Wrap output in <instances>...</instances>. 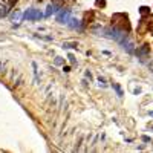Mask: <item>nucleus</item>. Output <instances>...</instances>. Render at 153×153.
Returning a JSON list of instances; mask_svg holds the SVG:
<instances>
[{
    "label": "nucleus",
    "mask_w": 153,
    "mask_h": 153,
    "mask_svg": "<svg viewBox=\"0 0 153 153\" xmlns=\"http://www.w3.org/2000/svg\"><path fill=\"white\" fill-rule=\"evenodd\" d=\"M23 18L29 20V22H35V20H41L43 18V12H40L38 9H34V8H29L23 12Z\"/></svg>",
    "instance_id": "obj_1"
},
{
    "label": "nucleus",
    "mask_w": 153,
    "mask_h": 153,
    "mask_svg": "<svg viewBox=\"0 0 153 153\" xmlns=\"http://www.w3.org/2000/svg\"><path fill=\"white\" fill-rule=\"evenodd\" d=\"M71 18V11L69 9H61L60 12H57V22L58 23H67Z\"/></svg>",
    "instance_id": "obj_2"
},
{
    "label": "nucleus",
    "mask_w": 153,
    "mask_h": 153,
    "mask_svg": "<svg viewBox=\"0 0 153 153\" xmlns=\"http://www.w3.org/2000/svg\"><path fill=\"white\" fill-rule=\"evenodd\" d=\"M11 20L14 22V24L20 23V22L23 20V12L20 11V9H15V11H12V14H11Z\"/></svg>",
    "instance_id": "obj_3"
},
{
    "label": "nucleus",
    "mask_w": 153,
    "mask_h": 153,
    "mask_svg": "<svg viewBox=\"0 0 153 153\" xmlns=\"http://www.w3.org/2000/svg\"><path fill=\"white\" fill-rule=\"evenodd\" d=\"M58 8H61V6H57V5H49L48 8H46V12H44V15L46 17H49V15H52V14H57L58 12Z\"/></svg>",
    "instance_id": "obj_4"
},
{
    "label": "nucleus",
    "mask_w": 153,
    "mask_h": 153,
    "mask_svg": "<svg viewBox=\"0 0 153 153\" xmlns=\"http://www.w3.org/2000/svg\"><path fill=\"white\" fill-rule=\"evenodd\" d=\"M67 24H69L71 28H73V29H81V22H80L78 18H69Z\"/></svg>",
    "instance_id": "obj_5"
},
{
    "label": "nucleus",
    "mask_w": 153,
    "mask_h": 153,
    "mask_svg": "<svg viewBox=\"0 0 153 153\" xmlns=\"http://www.w3.org/2000/svg\"><path fill=\"white\" fill-rule=\"evenodd\" d=\"M150 52V46H148V44H142V46H139L138 48V51H136V54H138V55H147V54Z\"/></svg>",
    "instance_id": "obj_6"
},
{
    "label": "nucleus",
    "mask_w": 153,
    "mask_h": 153,
    "mask_svg": "<svg viewBox=\"0 0 153 153\" xmlns=\"http://www.w3.org/2000/svg\"><path fill=\"white\" fill-rule=\"evenodd\" d=\"M77 46H78L77 41H64V43L61 44L63 49H77Z\"/></svg>",
    "instance_id": "obj_7"
},
{
    "label": "nucleus",
    "mask_w": 153,
    "mask_h": 153,
    "mask_svg": "<svg viewBox=\"0 0 153 153\" xmlns=\"http://www.w3.org/2000/svg\"><path fill=\"white\" fill-rule=\"evenodd\" d=\"M139 14H141V17H147V15H150V8H148V6H141V8H139Z\"/></svg>",
    "instance_id": "obj_8"
},
{
    "label": "nucleus",
    "mask_w": 153,
    "mask_h": 153,
    "mask_svg": "<svg viewBox=\"0 0 153 153\" xmlns=\"http://www.w3.org/2000/svg\"><path fill=\"white\" fill-rule=\"evenodd\" d=\"M113 89L116 90V93H118V97L119 98H122V95H124V92H122V89H121V86L118 84V83H113Z\"/></svg>",
    "instance_id": "obj_9"
},
{
    "label": "nucleus",
    "mask_w": 153,
    "mask_h": 153,
    "mask_svg": "<svg viewBox=\"0 0 153 153\" xmlns=\"http://www.w3.org/2000/svg\"><path fill=\"white\" fill-rule=\"evenodd\" d=\"M122 48L126 49V51L129 52V54H132V52H133V44H132V43H129V41H126V43H122Z\"/></svg>",
    "instance_id": "obj_10"
},
{
    "label": "nucleus",
    "mask_w": 153,
    "mask_h": 153,
    "mask_svg": "<svg viewBox=\"0 0 153 153\" xmlns=\"http://www.w3.org/2000/svg\"><path fill=\"white\" fill-rule=\"evenodd\" d=\"M32 69H34V73H35V80H38V72H37V63L32 61Z\"/></svg>",
    "instance_id": "obj_11"
},
{
    "label": "nucleus",
    "mask_w": 153,
    "mask_h": 153,
    "mask_svg": "<svg viewBox=\"0 0 153 153\" xmlns=\"http://www.w3.org/2000/svg\"><path fill=\"white\" fill-rule=\"evenodd\" d=\"M98 84L101 86V87H107V84H106V81H104V78H98Z\"/></svg>",
    "instance_id": "obj_12"
},
{
    "label": "nucleus",
    "mask_w": 153,
    "mask_h": 153,
    "mask_svg": "<svg viewBox=\"0 0 153 153\" xmlns=\"http://www.w3.org/2000/svg\"><path fill=\"white\" fill-rule=\"evenodd\" d=\"M54 64H55V66L63 64V58H61V57H57V58H55V61H54Z\"/></svg>",
    "instance_id": "obj_13"
},
{
    "label": "nucleus",
    "mask_w": 153,
    "mask_h": 153,
    "mask_svg": "<svg viewBox=\"0 0 153 153\" xmlns=\"http://www.w3.org/2000/svg\"><path fill=\"white\" fill-rule=\"evenodd\" d=\"M95 5H97V6H106V2H104V0H97V2H95Z\"/></svg>",
    "instance_id": "obj_14"
},
{
    "label": "nucleus",
    "mask_w": 153,
    "mask_h": 153,
    "mask_svg": "<svg viewBox=\"0 0 153 153\" xmlns=\"http://www.w3.org/2000/svg\"><path fill=\"white\" fill-rule=\"evenodd\" d=\"M67 58H69V61H71V63H75V57H73L72 54H69V57H67Z\"/></svg>",
    "instance_id": "obj_15"
},
{
    "label": "nucleus",
    "mask_w": 153,
    "mask_h": 153,
    "mask_svg": "<svg viewBox=\"0 0 153 153\" xmlns=\"http://www.w3.org/2000/svg\"><path fill=\"white\" fill-rule=\"evenodd\" d=\"M54 2V5H57V6H61V2H63V0H52Z\"/></svg>",
    "instance_id": "obj_16"
},
{
    "label": "nucleus",
    "mask_w": 153,
    "mask_h": 153,
    "mask_svg": "<svg viewBox=\"0 0 153 153\" xmlns=\"http://www.w3.org/2000/svg\"><path fill=\"white\" fill-rule=\"evenodd\" d=\"M142 141H144V142H150V141H152V139H150V138H148V136H142Z\"/></svg>",
    "instance_id": "obj_17"
},
{
    "label": "nucleus",
    "mask_w": 153,
    "mask_h": 153,
    "mask_svg": "<svg viewBox=\"0 0 153 153\" xmlns=\"http://www.w3.org/2000/svg\"><path fill=\"white\" fill-rule=\"evenodd\" d=\"M15 3H17V0H9V6L12 8V6H14L15 5Z\"/></svg>",
    "instance_id": "obj_18"
},
{
    "label": "nucleus",
    "mask_w": 153,
    "mask_h": 153,
    "mask_svg": "<svg viewBox=\"0 0 153 153\" xmlns=\"http://www.w3.org/2000/svg\"><path fill=\"white\" fill-rule=\"evenodd\" d=\"M86 77H87V78H89V80H92V73H90L89 71H86Z\"/></svg>",
    "instance_id": "obj_19"
},
{
    "label": "nucleus",
    "mask_w": 153,
    "mask_h": 153,
    "mask_svg": "<svg viewBox=\"0 0 153 153\" xmlns=\"http://www.w3.org/2000/svg\"><path fill=\"white\" fill-rule=\"evenodd\" d=\"M63 71H64V72H71V67H69V66H64Z\"/></svg>",
    "instance_id": "obj_20"
},
{
    "label": "nucleus",
    "mask_w": 153,
    "mask_h": 153,
    "mask_svg": "<svg viewBox=\"0 0 153 153\" xmlns=\"http://www.w3.org/2000/svg\"><path fill=\"white\" fill-rule=\"evenodd\" d=\"M133 93H135V95H138V93H141V89H139V87H138V89H135V92H133Z\"/></svg>",
    "instance_id": "obj_21"
},
{
    "label": "nucleus",
    "mask_w": 153,
    "mask_h": 153,
    "mask_svg": "<svg viewBox=\"0 0 153 153\" xmlns=\"http://www.w3.org/2000/svg\"><path fill=\"white\" fill-rule=\"evenodd\" d=\"M150 71H152V73H153V60L150 61Z\"/></svg>",
    "instance_id": "obj_22"
},
{
    "label": "nucleus",
    "mask_w": 153,
    "mask_h": 153,
    "mask_svg": "<svg viewBox=\"0 0 153 153\" xmlns=\"http://www.w3.org/2000/svg\"><path fill=\"white\" fill-rule=\"evenodd\" d=\"M150 116H153V110H152V112H150Z\"/></svg>",
    "instance_id": "obj_23"
}]
</instances>
